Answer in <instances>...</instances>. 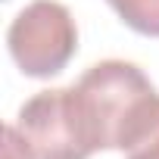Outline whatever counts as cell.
Returning a JSON list of instances; mask_svg holds the SVG:
<instances>
[{"label":"cell","mask_w":159,"mask_h":159,"mask_svg":"<svg viewBox=\"0 0 159 159\" xmlns=\"http://www.w3.org/2000/svg\"><path fill=\"white\" fill-rule=\"evenodd\" d=\"M3 137H7V143H3V159H34V156L28 153V147L22 143V137H19V131H16L13 122L3 128Z\"/></svg>","instance_id":"6"},{"label":"cell","mask_w":159,"mask_h":159,"mask_svg":"<svg viewBox=\"0 0 159 159\" xmlns=\"http://www.w3.org/2000/svg\"><path fill=\"white\" fill-rule=\"evenodd\" d=\"M13 125L34 159H91L94 156L84 122L75 106L72 84L38 91L34 97H28Z\"/></svg>","instance_id":"3"},{"label":"cell","mask_w":159,"mask_h":159,"mask_svg":"<svg viewBox=\"0 0 159 159\" xmlns=\"http://www.w3.org/2000/svg\"><path fill=\"white\" fill-rule=\"evenodd\" d=\"M119 19L147 38H159V0H106Z\"/></svg>","instance_id":"4"},{"label":"cell","mask_w":159,"mask_h":159,"mask_svg":"<svg viewBox=\"0 0 159 159\" xmlns=\"http://www.w3.org/2000/svg\"><path fill=\"white\" fill-rule=\"evenodd\" d=\"M13 62L28 78L59 75L78 50V28L72 13L56 0H31L7 28Z\"/></svg>","instance_id":"2"},{"label":"cell","mask_w":159,"mask_h":159,"mask_svg":"<svg viewBox=\"0 0 159 159\" xmlns=\"http://www.w3.org/2000/svg\"><path fill=\"white\" fill-rule=\"evenodd\" d=\"M128 159H159V116L147 128V134L128 150Z\"/></svg>","instance_id":"5"},{"label":"cell","mask_w":159,"mask_h":159,"mask_svg":"<svg viewBox=\"0 0 159 159\" xmlns=\"http://www.w3.org/2000/svg\"><path fill=\"white\" fill-rule=\"evenodd\" d=\"M88 140L97 150L128 153L159 116V91L128 59L94 62L72 84Z\"/></svg>","instance_id":"1"}]
</instances>
